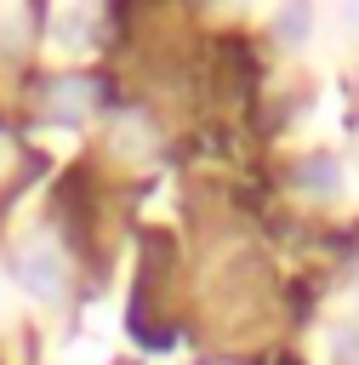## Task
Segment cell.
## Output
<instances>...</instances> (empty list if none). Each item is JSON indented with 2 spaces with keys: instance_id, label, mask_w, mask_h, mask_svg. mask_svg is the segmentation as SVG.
<instances>
[{
  "instance_id": "cell-1",
  "label": "cell",
  "mask_w": 359,
  "mask_h": 365,
  "mask_svg": "<svg viewBox=\"0 0 359 365\" xmlns=\"http://www.w3.org/2000/svg\"><path fill=\"white\" fill-rule=\"evenodd\" d=\"M17 274H23V285H28L34 297H57V291H63V268H57V257H46V251H28V257L17 262Z\"/></svg>"
},
{
  "instance_id": "cell-2",
  "label": "cell",
  "mask_w": 359,
  "mask_h": 365,
  "mask_svg": "<svg viewBox=\"0 0 359 365\" xmlns=\"http://www.w3.org/2000/svg\"><path fill=\"white\" fill-rule=\"evenodd\" d=\"M336 177H342V171H336V160H331V154H319V160H308V165H302V182H319V194H336Z\"/></svg>"
},
{
  "instance_id": "cell-3",
  "label": "cell",
  "mask_w": 359,
  "mask_h": 365,
  "mask_svg": "<svg viewBox=\"0 0 359 365\" xmlns=\"http://www.w3.org/2000/svg\"><path fill=\"white\" fill-rule=\"evenodd\" d=\"M302 29H308V11H285L279 17V34H302Z\"/></svg>"
}]
</instances>
